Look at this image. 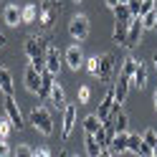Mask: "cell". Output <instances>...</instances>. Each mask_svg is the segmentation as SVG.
I'll list each match as a JSON object with an SVG mask.
<instances>
[{
  "instance_id": "6da1fadb",
  "label": "cell",
  "mask_w": 157,
  "mask_h": 157,
  "mask_svg": "<svg viewBox=\"0 0 157 157\" xmlns=\"http://www.w3.org/2000/svg\"><path fill=\"white\" fill-rule=\"evenodd\" d=\"M31 124H33V129L41 132L43 137H51V134H53V119H51V114H48L46 106H33Z\"/></svg>"
},
{
  "instance_id": "7a4b0ae2",
  "label": "cell",
  "mask_w": 157,
  "mask_h": 157,
  "mask_svg": "<svg viewBox=\"0 0 157 157\" xmlns=\"http://www.w3.org/2000/svg\"><path fill=\"white\" fill-rule=\"evenodd\" d=\"M3 109H5V117L13 122V129H23V127H25V122H23V112H21V106H18V101H15L13 94H5Z\"/></svg>"
},
{
  "instance_id": "3957f363",
  "label": "cell",
  "mask_w": 157,
  "mask_h": 157,
  "mask_svg": "<svg viewBox=\"0 0 157 157\" xmlns=\"http://www.w3.org/2000/svg\"><path fill=\"white\" fill-rule=\"evenodd\" d=\"M46 48H48V41L43 36H28L23 43V51L28 58H46Z\"/></svg>"
},
{
  "instance_id": "277c9868",
  "label": "cell",
  "mask_w": 157,
  "mask_h": 157,
  "mask_svg": "<svg viewBox=\"0 0 157 157\" xmlns=\"http://www.w3.org/2000/svg\"><path fill=\"white\" fill-rule=\"evenodd\" d=\"M89 18L86 15H74L71 18V23H68V33H71V38L74 41H86V38H89Z\"/></svg>"
},
{
  "instance_id": "5b68a950",
  "label": "cell",
  "mask_w": 157,
  "mask_h": 157,
  "mask_svg": "<svg viewBox=\"0 0 157 157\" xmlns=\"http://www.w3.org/2000/svg\"><path fill=\"white\" fill-rule=\"evenodd\" d=\"M56 10H61L58 3H43L41 10H38V23H41L43 31H51L53 23H56Z\"/></svg>"
},
{
  "instance_id": "8992f818",
  "label": "cell",
  "mask_w": 157,
  "mask_h": 157,
  "mask_svg": "<svg viewBox=\"0 0 157 157\" xmlns=\"http://www.w3.org/2000/svg\"><path fill=\"white\" fill-rule=\"evenodd\" d=\"M142 33H144V25H142V18H132L129 21V31H127V41H124V48H137L142 41Z\"/></svg>"
},
{
  "instance_id": "52a82bcc",
  "label": "cell",
  "mask_w": 157,
  "mask_h": 157,
  "mask_svg": "<svg viewBox=\"0 0 157 157\" xmlns=\"http://www.w3.org/2000/svg\"><path fill=\"white\" fill-rule=\"evenodd\" d=\"M63 63L71 68V71H78V68H81L86 61H84V53H81V48H78L76 43L74 46H68L66 48V53H63Z\"/></svg>"
},
{
  "instance_id": "ba28073f",
  "label": "cell",
  "mask_w": 157,
  "mask_h": 157,
  "mask_svg": "<svg viewBox=\"0 0 157 157\" xmlns=\"http://www.w3.org/2000/svg\"><path fill=\"white\" fill-rule=\"evenodd\" d=\"M61 63H63V56H61V51L53 46V43H48V48H46V68L51 71L53 76L61 71Z\"/></svg>"
},
{
  "instance_id": "9c48e42d",
  "label": "cell",
  "mask_w": 157,
  "mask_h": 157,
  "mask_svg": "<svg viewBox=\"0 0 157 157\" xmlns=\"http://www.w3.org/2000/svg\"><path fill=\"white\" fill-rule=\"evenodd\" d=\"M74 124H76V104H66L63 106V124H61V137L63 140L71 137Z\"/></svg>"
},
{
  "instance_id": "30bf717a",
  "label": "cell",
  "mask_w": 157,
  "mask_h": 157,
  "mask_svg": "<svg viewBox=\"0 0 157 157\" xmlns=\"http://www.w3.org/2000/svg\"><path fill=\"white\" fill-rule=\"evenodd\" d=\"M112 106H114V84H109V89H106L104 99L99 104V109H96V117H99L101 122H106V119H109V114H112Z\"/></svg>"
},
{
  "instance_id": "8fae6325",
  "label": "cell",
  "mask_w": 157,
  "mask_h": 157,
  "mask_svg": "<svg viewBox=\"0 0 157 157\" xmlns=\"http://www.w3.org/2000/svg\"><path fill=\"white\" fill-rule=\"evenodd\" d=\"M127 150L134 152L137 157H150L152 155V150L144 144V140H142L140 134H129V140H127Z\"/></svg>"
},
{
  "instance_id": "7c38bea8",
  "label": "cell",
  "mask_w": 157,
  "mask_h": 157,
  "mask_svg": "<svg viewBox=\"0 0 157 157\" xmlns=\"http://www.w3.org/2000/svg\"><path fill=\"white\" fill-rule=\"evenodd\" d=\"M112 71H114V56L112 53H104V56H99V76L104 84H109L112 81Z\"/></svg>"
},
{
  "instance_id": "4fadbf2b",
  "label": "cell",
  "mask_w": 157,
  "mask_h": 157,
  "mask_svg": "<svg viewBox=\"0 0 157 157\" xmlns=\"http://www.w3.org/2000/svg\"><path fill=\"white\" fill-rule=\"evenodd\" d=\"M53 81H56V76L48 71V68H43V71H41V86H38V99H48V96H51Z\"/></svg>"
},
{
  "instance_id": "5bb4252c",
  "label": "cell",
  "mask_w": 157,
  "mask_h": 157,
  "mask_svg": "<svg viewBox=\"0 0 157 157\" xmlns=\"http://www.w3.org/2000/svg\"><path fill=\"white\" fill-rule=\"evenodd\" d=\"M3 21L10 25V28H18V25H23V15H21V8L18 5H5V10H3Z\"/></svg>"
},
{
  "instance_id": "9a60e30c",
  "label": "cell",
  "mask_w": 157,
  "mask_h": 157,
  "mask_svg": "<svg viewBox=\"0 0 157 157\" xmlns=\"http://www.w3.org/2000/svg\"><path fill=\"white\" fill-rule=\"evenodd\" d=\"M129 86H132V81L129 78H117V84H114V101L117 104H124L127 101V94H129Z\"/></svg>"
},
{
  "instance_id": "2e32d148",
  "label": "cell",
  "mask_w": 157,
  "mask_h": 157,
  "mask_svg": "<svg viewBox=\"0 0 157 157\" xmlns=\"http://www.w3.org/2000/svg\"><path fill=\"white\" fill-rule=\"evenodd\" d=\"M23 81H25V89L31 91V94H38V86H41V74H38L36 68H31V66L25 68V76H23Z\"/></svg>"
},
{
  "instance_id": "e0dca14e",
  "label": "cell",
  "mask_w": 157,
  "mask_h": 157,
  "mask_svg": "<svg viewBox=\"0 0 157 157\" xmlns=\"http://www.w3.org/2000/svg\"><path fill=\"white\" fill-rule=\"evenodd\" d=\"M127 140H129V134H127V132H117V134L112 137V142H109V150H112L114 155L127 152Z\"/></svg>"
},
{
  "instance_id": "ac0fdd59",
  "label": "cell",
  "mask_w": 157,
  "mask_h": 157,
  "mask_svg": "<svg viewBox=\"0 0 157 157\" xmlns=\"http://www.w3.org/2000/svg\"><path fill=\"white\" fill-rule=\"evenodd\" d=\"M0 91H3V94H13V91H15V84H13V74L8 71L5 66H0Z\"/></svg>"
},
{
  "instance_id": "d6986e66",
  "label": "cell",
  "mask_w": 157,
  "mask_h": 157,
  "mask_svg": "<svg viewBox=\"0 0 157 157\" xmlns=\"http://www.w3.org/2000/svg\"><path fill=\"white\" fill-rule=\"evenodd\" d=\"M48 101H51L53 106H58V109H63V106H66V94H63V86H58V81H53Z\"/></svg>"
},
{
  "instance_id": "ffe728a7",
  "label": "cell",
  "mask_w": 157,
  "mask_h": 157,
  "mask_svg": "<svg viewBox=\"0 0 157 157\" xmlns=\"http://www.w3.org/2000/svg\"><path fill=\"white\" fill-rule=\"evenodd\" d=\"M132 86H137V89H144V86H147V66L142 61H137L134 76H132Z\"/></svg>"
},
{
  "instance_id": "44dd1931",
  "label": "cell",
  "mask_w": 157,
  "mask_h": 157,
  "mask_svg": "<svg viewBox=\"0 0 157 157\" xmlns=\"http://www.w3.org/2000/svg\"><path fill=\"white\" fill-rule=\"evenodd\" d=\"M127 31H129V23H119V21H114L112 41H114L117 46H124V41H127Z\"/></svg>"
},
{
  "instance_id": "7402d4cb",
  "label": "cell",
  "mask_w": 157,
  "mask_h": 157,
  "mask_svg": "<svg viewBox=\"0 0 157 157\" xmlns=\"http://www.w3.org/2000/svg\"><path fill=\"white\" fill-rule=\"evenodd\" d=\"M38 10H41V8H38L36 3H28L25 8H21V15H23V23H33L36 18H38Z\"/></svg>"
},
{
  "instance_id": "603a6c76",
  "label": "cell",
  "mask_w": 157,
  "mask_h": 157,
  "mask_svg": "<svg viewBox=\"0 0 157 157\" xmlns=\"http://www.w3.org/2000/svg\"><path fill=\"white\" fill-rule=\"evenodd\" d=\"M114 21H119V23H129V21H132L129 5H124V3L117 5V8H114Z\"/></svg>"
},
{
  "instance_id": "cb8c5ba5",
  "label": "cell",
  "mask_w": 157,
  "mask_h": 157,
  "mask_svg": "<svg viewBox=\"0 0 157 157\" xmlns=\"http://www.w3.org/2000/svg\"><path fill=\"white\" fill-rule=\"evenodd\" d=\"M101 124H104V122H101V119H99L96 114H89V117L84 119V132H86V134H94V132L99 129Z\"/></svg>"
},
{
  "instance_id": "d4e9b609",
  "label": "cell",
  "mask_w": 157,
  "mask_h": 157,
  "mask_svg": "<svg viewBox=\"0 0 157 157\" xmlns=\"http://www.w3.org/2000/svg\"><path fill=\"white\" fill-rule=\"evenodd\" d=\"M106 122H114V129L117 132H127V127H129V117H127V112L122 109L114 119H106Z\"/></svg>"
},
{
  "instance_id": "484cf974",
  "label": "cell",
  "mask_w": 157,
  "mask_h": 157,
  "mask_svg": "<svg viewBox=\"0 0 157 157\" xmlns=\"http://www.w3.org/2000/svg\"><path fill=\"white\" fill-rule=\"evenodd\" d=\"M99 152H101V144L96 142V137L94 134H86V155H89V157H99Z\"/></svg>"
},
{
  "instance_id": "4316f807",
  "label": "cell",
  "mask_w": 157,
  "mask_h": 157,
  "mask_svg": "<svg viewBox=\"0 0 157 157\" xmlns=\"http://www.w3.org/2000/svg\"><path fill=\"white\" fill-rule=\"evenodd\" d=\"M134 68H137V61L129 56V58H127V61L122 63V71H119V76H122V78H129V81H132V76H134Z\"/></svg>"
},
{
  "instance_id": "83f0119b",
  "label": "cell",
  "mask_w": 157,
  "mask_h": 157,
  "mask_svg": "<svg viewBox=\"0 0 157 157\" xmlns=\"http://www.w3.org/2000/svg\"><path fill=\"white\" fill-rule=\"evenodd\" d=\"M142 25H144V31H150V28L155 31V28H157V10L144 13V15H142Z\"/></svg>"
},
{
  "instance_id": "f1b7e54d",
  "label": "cell",
  "mask_w": 157,
  "mask_h": 157,
  "mask_svg": "<svg viewBox=\"0 0 157 157\" xmlns=\"http://www.w3.org/2000/svg\"><path fill=\"white\" fill-rule=\"evenodd\" d=\"M10 129H13V122L8 119H0V140H8V134H10Z\"/></svg>"
},
{
  "instance_id": "f546056e",
  "label": "cell",
  "mask_w": 157,
  "mask_h": 157,
  "mask_svg": "<svg viewBox=\"0 0 157 157\" xmlns=\"http://www.w3.org/2000/svg\"><path fill=\"white\" fill-rule=\"evenodd\" d=\"M142 140H144V144H147V147L152 150V147L157 144V132H155V129H147V132L142 134Z\"/></svg>"
},
{
  "instance_id": "4dcf8cb0",
  "label": "cell",
  "mask_w": 157,
  "mask_h": 157,
  "mask_svg": "<svg viewBox=\"0 0 157 157\" xmlns=\"http://www.w3.org/2000/svg\"><path fill=\"white\" fill-rule=\"evenodd\" d=\"M86 71H89L91 76L99 74V56H94V58H89V61H86Z\"/></svg>"
},
{
  "instance_id": "1f68e13d",
  "label": "cell",
  "mask_w": 157,
  "mask_h": 157,
  "mask_svg": "<svg viewBox=\"0 0 157 157\" xmlns=\"http://www.w3.org/2000/svg\"><path fill=\"white\" fill-rule=\"evenodd\" d=\"M13 157H33V150L28 144H18V150L13 152Z\"/></svg>"
},
{
  "instance_id": "d6a6232c",
  "label": "cell",
  "mask_w": 157,
  "mask_h": 157,
  "mask_svg": "<svg viewBox=\"0 0 157 157\" xmlns=\"http://www.w3.org/2000/svg\"><path fill=\"white\" fill-rule=\"evenodd\" d=\"M155 3H157V0H142V3H140V18H142L144 13L155 10Z\"/></svg>"
},
{
  "instance_id": "836d02e7",
  "label": "cell",
  "mask_w": 157,
  "mask_h": 157,
  "mask_svg": "<svg viewBox=\"0 0 157 157\" xmlns=\"http://www.w3.org/2000/svg\"><path fill=\"white\" fill-rule=\"evenodd\" d=\"M91 99V89L89 86H81V89H78V104H86Z\"/></svg>"
},
{
  "instance_id": "e575fe53",
  "label": "cell",
  "mask_w": 157,
  "mask_h": 157,
  "mask_svg": "<svg viewBox=\"0 0 157 157\" xmlns=\"http://www.w3.org/2000/svg\"><path fill=\"white\" fill-rule=\"evenodd\" d=\"M140 3H142V0H129V3H127V5H129L132 18H140Z\"/></svg>"
},
{
  "instance_id": "d590c367",
  "label": "cell",
  "mask_w": 157,
  "mask_h": 157,
  "mask_svg": "<svg viewBox=\"0 0 157 157\" xmlns=\"http://www.w3.org/2000/svg\"><path fill=\"white\" fill-rule=\"evenodd\" d=\"M0 157H10V144L5 140H0Z\"/></svg>"
},
{
  "instance_id": "8d00e7d4",
  "label": "cell",
  "mask_w": 157,
  "mask_h": 157,
  "mask_svg": "<svg viewBox=\"0 0 157 157\" xmlns=\"http://www.w3.org/2000/svg\"><path fill=\"white\" fill-rule=\"evenodd\" d=\"M33 157H51L48 150H33Z\"/></svg>"
},
{
  "instance_id": "74e56055",
  "label": "cell",
  "mask_w": 157,
  "mask_h": 157,
  "mask_svg": "<svg viewBox=\"0 0 157 157\" xmlns=\"http://www.w3.org/2000/svg\"><path fill=\"white\" fill-rule=\"evenodd\" d=\"M99 157H114V152L109 150V147H106V150H101V152H99Z\"/></svg>"
},
{
  "instance_id": "f35d334b",
  "label": "cell",
  "mask_w": 157,
  "mask_h": 157,
  "mask_svg": "<svg viewBox=\"0 0 157 157\" xmlns=\"http://www.w3.org/2000/svg\"><path fill=\"white\" fill-rule=\"evenodd\" d=\"M117 5H119V0H106V8H112V10H114Z\"/></svg>"
},
{
  "instance_id": "ab89813d",
  "label": "cell",
  "mask_w": 157,
  "mask_h": 157,
  "mask_svg": "<svg viewBox=\"0 0 157 157\" xmlns=\"http://www.w3.org/2000/svg\"><path fill=\"white\" fill-rule=\"evenodd\" d=\"M5 43H8V38H5L3 33H0V46H5Z\"/></svg>"
},
{
  "instance_id": "60d3db41",
  "label": "cell",
  "mask_w": 157,
  "mask_h": 157,
  "mask_svg": "<svg viewBox=\"0 0 157 157\" xmlns=\"http://www.w3.org/2000/svg\"><path fill=\"white\" fill-rule=\"evenodd\" d=\"M155 112H157V91H155Z\"/></svg>"
},
{
  "instance_id": "b9f144b4",
  "label": "cell",
  "mask_w": 157,
  "mask_h": 157,
  "mask_svg": "<svg viewBox=\"0 0 157 157\" xmlns=\"http://www.w3.org/2000/svg\"><path fill=\"white\" fill-rule=\"evenodd\" d=\"M152 63H155V68H157V56H155V58H152Z\"/></svg>"
},
{
  "instance_id": "7bdbcfd3",
  "label": "cell",
  "mask_w": 157,
  "mask_h": 157,
  "mask_svg": "<svg viewBox=\"0 0 157 157\" xmlns=\"http://www.w3.org/2000/svg\"><path fill=\"white\" fill-rule=\"evenodd\" d=\"M43 3H56V0H43Z\"/></svg>"
},
{
  "instance_id": "ee69618b",
  "label": "cell",
  "mask_w": 157,
  "mask_h": 157,
  "mask_svg": "<svg viewBox=\"0 0 157 157\" xmlns=\"http://www.w3.org/2000/svg\"><path fill=\"white\" fill-rule=\"evenodd\" d=\"M119 3H124V5H127V3H129V0H119Z\"/></svg>"
},
{
  "instance_id": "f6af8a7d",
  "label": "cell",
  "mask_w": 157,
  "mask_h": 157,
  "mask_svg": "<svg viewBox=\"0 0 157 157\" xmlns=\"http://www.w3.org/2000/svg\"><path fill=\"white\" fill-rule=\"evenodd\" d=\"M76 3H81V0H76Z\"/></svg>"
},
{
  "instance_id": "bcb514c9",
  "label": "cell",
  "mask_w": 157,
  "mask_h": 157,
  "mask_svg": "<svg viewBox=\"0 0 157 157\" xmlns=\"http://www.w3.org/2000/svg\"><path fill=\"white\" fill-rule=\"evenodd\" d=\"M155 33H157V28H155Z\"/></svg>"
},
{
  "instance_id": "7dc6e473",
  "label": "cell",
  "mask_w": 157,
  "mask_h": 157,
  "mask_svg": "<svg viewBox=\"0 0 157 157\" xmlns=\"http://www.w3.org/2000/svg\"><path fill=\"white\" fill-rule=\"evenodd\" d=\"M150 157H155V155H150Z\"/></svg>"
}]
</instances>
